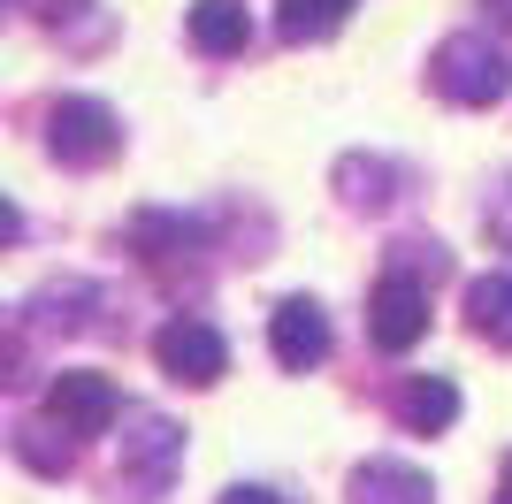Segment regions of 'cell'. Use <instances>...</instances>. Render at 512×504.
I'll return each mask as SVG.
<instances>
[{"mask_svg":"<svg viewBox=\"0 0 512 504\" xmlns=\"http://www.w3.org/2000/svg\"><path fill=\"white\" fill-rule=\"evenodd\" d=\"M497 237H505V245H512V214H497Z\"/></svg>","mask_w":512,"mask_h":504,"instance_id":"obj_18","label":"cell"},{"mask_svg":"<svg viewBox=\"0 0 512 504\" xmlns=\"http://www.w3.org/2000/svg\"><path fill=\"white\" fill-rule=\"evenodd\" d=\"M436 489H428L421 466L406 459H367L360 474H352V504H428Z\"/></svg>","mask_w":512,"mask_h":504,"instance_id":"obj_9","label":"cell"},{"mask_svg":"<svg viewBox=\"0 0 512 504\" xmlns=\"http://www.w3.org/2000/svg\"><path fill=\"white\" fill-rule=\"evenodd\" d=\"M497 504H512V451H505V474H497Z\"/></svg>","mask_w":512,"mask_h":504,"instance_id":"obj_16","label":"cell"},{"mask_svg":"<svg viewBox=\"0 0 512 504\" xmlns=\"http://www.w3.org/2000/svg\"><path fill=\"white\" fill-rule=\"evenodd\" d=\"M344 8H352V0H283L276 31H283L291 46H306V39H329V31L344 23Z\"/></svg>","mask_w":512,"mask_h":504,"instance_id":"obj_13","label":"cell"},{"mask_svg":"<svg viewBox=\"0 0 512 504\" xmlns=\"http://www.w3.org/2000/svg\"><path fill=\"white\" fill-rule=\"evenodd\" d=\"M428 77H436V92L459 100V107H497L512 92V54H505V46H490L482 31H459V39L436 46Z\"/></svg>","mask_w":512,"mask_h":504,"instance_id":"obj_1","label":"cell"},{"mask_svg":"<svg viewBox=\"0 0 512 504\" xmlns=\"http://www.w3.org/2000/svg\"><path fill=\"white\" fill-rule=\"evenodd\" d=\"M16 459H31L39 474H69V443L54 451V443H46V428H16Z\"/></svg>","mask_w":512,"mask_h":504,"instance_id":"obj_14","label":"cell"},{"mask_svg":"<svg viewBox=\"0 0 512 504\" xmlns=\"http://www.w3.org/2000/svg\"><path fill=\"white\" fill-rule=\"evenodd\" d=\"M367 336L375 352H413L428 336V283L406 268H383V283L367 291Z\"/></svg>","mask_w":512,"mask_h":504,"instance_id":"obj_3","label":"cell"},{"mask_svg":"<svg viewBox=\"0 0 512 504\" xmlns=\"http://www.w3.org/2000/svg\"><path fill=\"white\" fill-rule=\"evenodd\" d=\"M398 420H406L413 436H444L451 420H459V390L444 375H406L398 382Z\"/></svg>","mask_w":512,"mask_h":504,"instance_id":"obj_8","label":"cell"},{"mask_svg":"<svg viewBox=\"0 0 512 504\" xmlns=\"http://www.w3.org/2000/svg\"><path fill=\"white\" fill-rule=\"evenodd\" d=\"M192 46H199V54H245V46H253L245 0H199V8H192Z\"/></svg>","mask_w":512,"mask_h":504,"instance_id":"obj_10","label":"cell"},{"mask_svg":"<svg viewBox=\"0 0 512 504\" xmlns=\"http://www.w3.org/2000/svg\"><path fill=\"white\" fill-rule=\"evenodd\" d=\"M490 16H497V23H512V0H490Z\"/></svg>","mask_w":512,"mask_h":504,"instance_id":"obj_17","label":"cell"},{"mask_svg":"<svg viewBox=\"0 0 512 504\" xmlns=\"http://www.w3.org/2000/svg\"><path fill=\"white\" fill-rule=\"evenodd\" d=\"M184 466V428L169 413H130V436H123V474L138 489H169V474Z\"/></svg>","mask_w":512,"mask_h":504,"instance_id":"obj_5","label":"cell"},{"mask_svg":"<svg viewBox=\"0 0 512 504\" xmlns=\"http://www.w3.org/2000/svg\"><path fill=\"white\" fill-rule=\"evenodd\" d=\"M390 184H398V168H390V161H367V153H344V161H337V191L352 199V207H390V199H398Z\"/></svg>","mask_w":512,"mask_h":504,"instance_id":"obj_12","label":"cell"},{"mask_svg":"<svg viewBox=\"0 0 512 504\" xmlns=\"http://www.w3.org/2000/svg\"><path fill=\"white\" fill-rule=\"evenodd\" d=\"M222 504H291L283 489H260V482H237V489H222Z\"/></svg>","mask_w":512,"mask_h":504,"instance_id":"obj_15","label":"cell"},{"mask_svg":"<svg viewBox=\"0 0 512 504\" xmlns=\"http://www.w3.org/2000/svg\"><path fill=\"white\" fill-rule=\"evenodd\" d=\"M268 344H276V359L291 375H306V367L329 359V314H321L314 298H283L276 321H268Z\"/></svg>","mask_w":512,"mask_h":504,"instance_id":"obj_7","label":"cell"},{"mask_svg":"<svg viewBox=\"0 0 512 504\" xmlns=\"http://www.w3.org/2000/svg\"><path fill=\"white\" fill-rule=\"evenodd\" d=\"M46 146H54V161H69V168H100V161L123 153V123H115L107 100H54Z\"/></svg>","mask_w":512,"mask_h":504,"instance_id":"obj_2","label":"cell"},{"mask_svg":"<svg viewBox=\"0 0 512 504\" xmlns=\"http://www.w3.org/2000/svg\"><path fill=\"white\" fill-rule=\"evenodd\" d=\"M46 413L62 420L69 436H100L107 420L123 413V398H115V382H107V375H92V367H69V375L46 382Z\"/></svg>","mask_w":512,"mask_h":504,"instance_id":"obj_6","label":"cell"},{"mask_svg":"<svg viewBox=\"0 0 512 504\" xmlns=\"http://www.w3.org/2000/svg\"><path fill=\"white\" fill-rule=\"evenodd\" d=\"M153 359H161V375H169V382L207 390V382H222V367H230V344H222V329H214V321L176 314L169 329L153 336Z\"/></svg>","mask_w":512,"mask_h":504,"instance_id":"obj_4","label":"cell"},{"mask_svg":"<svg viewBox=\"0 0 512 504\" xmlns=\"http://www.w3.org/2000/svg\"><path fill=\"white\" fill-rule=\"evenodd\" d=\"M467 321H474V336L512 344V275H474L467 283Z\"/></svg>","mask_w":512,"mask_h":504,"instance_id":"obj_11","label":"cell"}]
</instances>
